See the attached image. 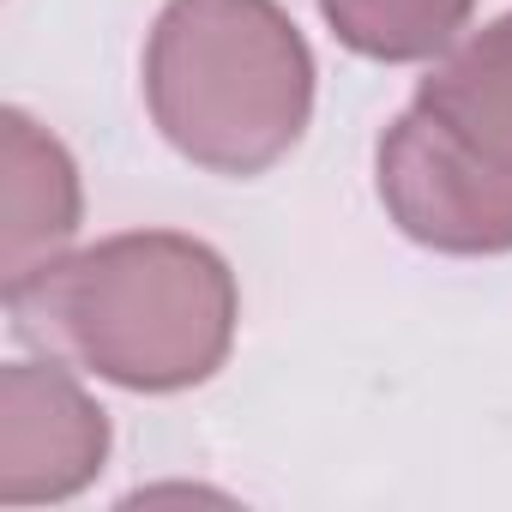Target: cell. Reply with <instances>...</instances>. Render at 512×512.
<instances>
[{
    "mask_svg": "<svg viewBox=\"0 0 512 512\" xmlns=\"http://www.w3.org/2000/svg\"><path fill=\"white\" fill-rule=\"evenodd\" d=\"M25 344L127 392H181L223 368L235 344V278L175 229L109 235L73 260L7 284Z\"/></svg>",
    "mask_w": 512,
    "mask_h": 512,
    "instance_id": "1",
    "label": "cell"
},
{
    "mask_svg": "<svg viewBox=\"0 0 512 512\" xmlns=\"http://www.w3.org/2000/svg\"><path fill=\"white\" fill-rule=\"evenodd\" d=\"M163 139L211 175H266L314 115V55L278 0H169L145 43Z\"/></svg>",
    "mask_w": 512,
    "mask_h": 512,
    "instance_id": "2",
    "label": "cell"
},
{
    "mask_svg": "<svg viewBox=\"0 0 512 512\" xmlns=\"http://www.w3.org/2000/svg\"><path fill=\"white\" fill-rule=\"evenodd\" d=\"M380 199L422 247L512 253V169L422 103L404 109L380 139Z\"/></svg>",
    "mask_w": 512,
    "mask_h": 512,
    "instance_id": "3",
    "label": "cell"
},
{
    "mask_svg": "<svg viewBox=\"0 0 512 512\" xmlns=\"http://www.w3.org/2000/svg\"><path fill=\"white\" fill-rule=\"evenodd\" d=\"M109 452L103 410L73 386L67 368L13 362L0 374V500H67L79 494Z\"/></svg>",
    "mask_w": 512,
    "mask_h": 512,
    "instance_id": "4",
    "label": "cell"
},
{
    "mask_svg": "<svg viewBox=\"0 0 512 512\" xmlns=\"http://www.w3.org/2000/svg\"><path fill=\"white\" fill-rule=\"evenodd\" d=\"M7 284L55 266L79 229V175L67 151L19 109H7Z\"/></svg>",
    "mask_w": 512,
    "mask_h": 512,
    "instance_id": "5",
    "label": "cell"
},
{
    "mask_svg": "<svg viewBox=\"0 0 512 512\" xmlns=\"http://www.w3.org/2000/svg\"><path fill=\"white\" fill-rule=\"evenodd\" d=\"M416 103L512 169V13L452 43L416 85Z\"/></svg>",
    "mask_w": 512,
    "mask_h": 512,
    "instance_id": "6",
    "label": "cell"
},
{
    "mask_svg": "<svg viewBox=\"0 0 512 512\" xmlns=\"http://www.w3.org/2000/svg\"><path fill=\"white\" fill-rule=\"evenodd\" d=\"M476 0H320L344 49L368 61H434L452 49Z\"/></svg>",
    "mask_w": 512,
    "mask_h": 512,
    "instance_id": "7",
    "label": "cell"
}]
</instances>
